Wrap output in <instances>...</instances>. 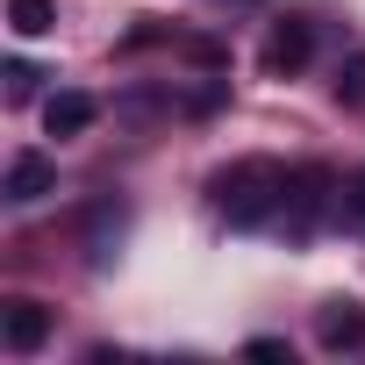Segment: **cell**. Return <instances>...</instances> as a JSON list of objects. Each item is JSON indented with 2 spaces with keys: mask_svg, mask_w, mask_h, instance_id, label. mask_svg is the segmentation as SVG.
<instances>
[{
  "mask_svg": "<svg viewBox=\"0 0 365 365\" xmlns=\"http://www.w3.org/2000/svg\"><path fill=\"white\" fill-rule=\"evenodd\" d=\"M287 165L279 158H230L215 179H208V208L230 222V230H265L279 208H287Z\"/></svg>",
  "mask_w": 365,
  "mask_h": 365,
  "instance_id": "6da1fadb",
  "label": "cell"
},
{
  "mask_svg": "<svg viewBox=\"0 0 365 365\" xmlns=\"http://www.w3.org/2000/svg\"><path fill=\"white\" fill-rule=\"evenodd\" d=\"M308 58H315V29H308L301 15H279L272 36H265V72H272V79H294Z\"/></svg>",
  "mask_w": 365,
  "mask_h": 365,
  "instance_id": "7a4b0ae2",
  "label": "cell"
},
{
  "mask_svg": "<svg viewBox=\"0 0 365 365\" xmlns=\"http://www.w3.org/2000/svg\"><path fill=\"white\" fill-rule=\"evenodd\" d=\"M0 194H8L15 208H29V201L58 194V165H51L43 150H15V158H8V187H0Z\"/></svg>",
  "mask_w": 365,
  "mask_h": 365,
  "instance_id": "3957f363",
  "label": "cell"
},
{
  "mask_svg": "<svg viewBox=\"0 0 365 365\" xmlns=\"http://www.w3.org/2000/svg\"><path fill=\"white\" fill-rule=\"evenodd\" d=\"M43 336H51V308L43 301H8V315H0V344H8L15 358H29V351H43Z\"/></svg>",
  "mask_w": 365,
  "mask_h": 365,
  "instance_id": "277c9868",
  "label": "cell"
},
{
  "mask_svg": "<svg viewBox=\"0 0 365 365\" xmlns=\"http://www.w3.org/2000/svg\"><path fill=\"white\" fill-rule=\"evenodd\" d=\"M315 344H322V351H358V344H365V308H358V301H329V308L315 315Z\"/></svg>",
  "mask_w": 365,
  "mask_h": 365,
  "instance_id": "5b68a950",
  "label": "cell"
},
{
  "mask_svg": "<svg viewBox=\"0 0 365 365\" xmlns=\"http://www.w3.org/2000/svg\"><path fill=\"white\" fill-rule=\"evenodd\" d=\"M322 201H329V172H322V165H308V172H294V179H287V208H294V237H308V230H315Z\"/></svg>",
  "mask_w": 365,
  "mask_h": 365,
  "instance_id": "8992f818",
  "label": "cell"
},
{
  "mask_svg": "<svg viewBox=\"0 0 365 365\" xmlns=\"http://www.w3.org/2000/svg\"><path fill=\"white\" fill-rule=\"evenodd\" d=\"M93 115H101L93 93H51V101H43V129H51V136H86Z\"/></svg>",
  "mask_w": 365,
  "mask_h": 365,
  "instance_id": "52a82bcc",
  "label": "cell"
},
{
  "mask_svg": "<svg viewBox=\"0 0 365 365\" xmlns=\"http://www.w3.org/2000/svg\"><path fill=\"white\" fill-rule=\"evenodd\" d=\"M8 29L15 36H51L58 29V0H8Z\"/></svg>",
  "mask_w": 365,
  "mask_h": 365,
  "instance_id": "ba28073f",
  "label": "cell"
},
{
  "mask_svg": "<svg viewBox=\"0 0 365 365\" xmlns=\"http://www.w3.org/2000/svg\"><path fill=\"white\" fill-rule=\"evenodd\" d=\"M122 222H129V215H122L115 201H101V208H93V222H86V244H93V265H108V251L122 244Z\"/></svg>",
  "mask_w": 365,
  "mask_h": 365,
  "instance_id": "9c48e42d",
  "label": "cell"
},
{
  "mask_svg": "<svg viewBox=\"0 0 365 365\" xmlns=\"http://www.w3.org/2000/svg\"><path fill=\"white\" fill-rule=\"evenodd\" d=\"M336 101H344V108H365V51H351V58L336 65Z\"/></svg>",
  "mask_w": 365,
  "mask_h": 365,
  "instance_id": "30bf717a",
  "label": "cell"
},
{
  "mask_svg": "<svg viewBox=\"0 0 365 365\" xmlns=\"http://www.w3.org/2000/svg\"><path fill=\"white\" fill-rule=\"evenodd\" d=\"M8 93H15V101H29V93H36V65L8 58Z\"/></svg>",
  "mask_w": 365,
  "mask_h": 365,
  "instance_id": "8fae6325",
  "label": "cell"
},
{
  "mask_svg": "<svg viewBox=\"0 0 365 365\" xmlns=\"http://www.w3.org/2000/svg\"><path fill=\"white\" fill-rule=\"evenodd\" d=\"M344 215L365 222V172H351V187H344Z\"/></svg>",
  "mask_w": 365,
  "mask_h": 365,
  "instance_id": "7c38bea8",
  "label": "cell"
},
{
  "mask_svg": "<svg viewBox=\"0 0 365 365\" xmlns=\"http://www.w3.org/2000/svg\"><path fill=\"white\" fill-rule=\"evenodd\" d=\"M244 351H251V358H294V351H287V336H251Z\"/></svg>",
  "mask_w": 365,
  "mask_h": 365,
  "instance_id": "4fadbf2b",
  "label": "cell"
}]
</instances>
